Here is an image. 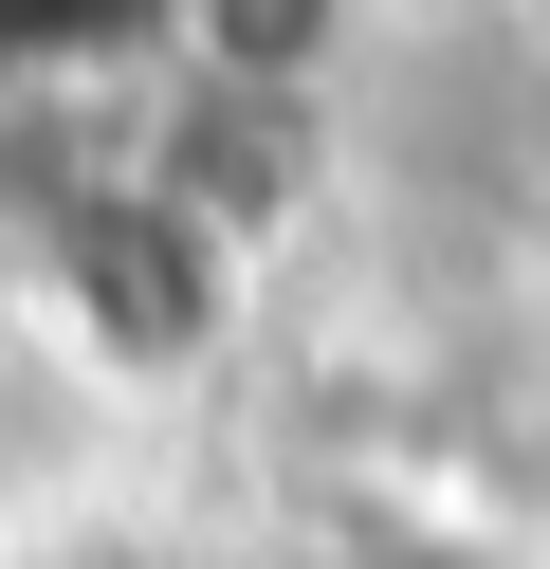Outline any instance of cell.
I'll list each match as a JSON object with an SVG mask.
<instances>
[{
  "label": "cell",
  "instance_id": "obj_2",
  "mask_svg": "<svg viewBox=\"0 0 550 569\" xmlns=\"http://www.w3.org/2000/svg\"><path fill=\"white\" fill-rule=\"evenodd\" d=\"M183 74L257 92V111H312V74H349V0H202L183 19Z\"/></svg>",
  "mask_w": 550,
  "mask_h": 569
},
{
  "label": "cell",
  "instance_id": "obj_1",
  "mask_svg": "<svg viewBox=\"0 0 550 569\" xmlns=\"http://www.w3.org/2000/svg\"><path fill=\"white\" fill-rule=\"evenodd\" d=\"M56 295H73V331H92L110 368H183V349L220 331V295H239V239L147 166V184H92L56 221Z\"/></svg>",
  "mask_w": 550,
  "mask_h": 569
},
{
  "label": "cell",
  "instance_id": "obj_4",
  "mask_svg": "<svg viewBox=\"0 0 550 569\" xmlns=\"http://www.w3.org/2000/svg\"><path fill=\"white\" fill-rule=\"evenodd\" d=\"M330 569H496V551H440V532H367V551H330Z\"/></svg>",
  "mask_w": 550,
  "mask_h": 569
},
{
  "label": "cell",
  "instance_id": "obj_3",
  "mask_svg": "<svg viewBox=\"0 0 550 569\" xmlns=\"http://www.w3.org/2000/svg\"><path fill=\"white\" fill-rule=\"evenodd\" d=\"M202 0H0V92H56V74H129V56H183Z\"/></svg>",
  "mask_w": 550,
  "mask_h": 569
}]
</instances>
